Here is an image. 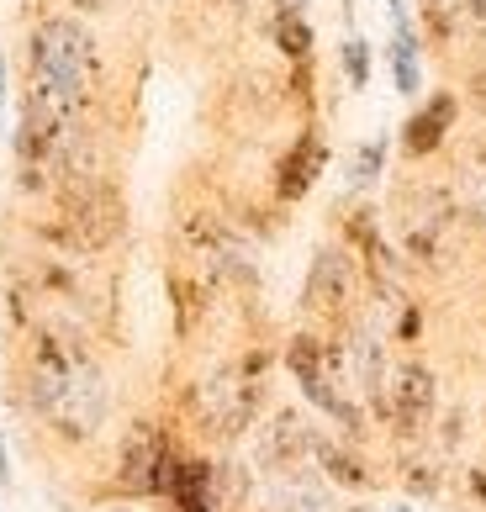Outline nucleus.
<instances>
[{
    "mask_svg": "<svg viewBox=\"0 0 486 512\" xmlns=\"http://www.w3.org/2000/svg\"><path fill=\"white\" fill-rule=\"evenodd\" d=\"M22 375H27L32 412L43 417L59 439L85 444V439L101 433L111 391H106V375L96 365V354L85 349V338H64V333H48V328H32Z\"/></svg>",
    "mask_w": 486,
    "mask_h": 512,
    "instance_id": "obj_1",
    "label": "nucleus"
},
{
    "mask_svg": "<svg viewBox=\"0 0 486 512\" xmlns=\"http://www.w3.org/2000/svg\"><path fill=\"white\" fill-rule=\"evenodd\" d=\"M101 96V43L80 16H43L27 32V122H85Z\"/></svg>",
    "mask_w": 486,
    "mask_h": 512,
    "instance_id": "obj_2",
    "label": "nucleus"
},
{
    "mask_svg": "<svg viewBox=\"0 0 486 512\" xmlns=\"http://www.w3.org/2000/svg\"><path fill=\"white\" fill-rule=\"evenodd\" d=\"M286 370L302 402L312 412H323L344 439H365V407L354 402L349 391V354H344V338L333 333H317V328H302L286 338Z\"/></svg>",
    "mask_w": 486,
    "mask_h": 512,
    "instance_id": "obj_3",
    "label": "nucleus"
},
{
    "mask_svg": "<svg viewBox=\"0 0 486 512\" xmlns=\"http://www.w3.org/2000/svg\"><path fill=\"white\" fill-rule=\"evenodd\" d=\"M265 375H270V354L265 349H249L217 365L207 381H196L185 391V412L201 433L212 439H238V433L254 428V417L265 412Z\"/></svg>",
    "mask_w": 486,
    "mask_h": 512,
    "instance_id": "obj_4",
    "label": "nucleus"
},
{
    "mask_svg": "<svg viewBox=\"0 0 486 512\" xmlns=\"http://www.w3.org/2000/svg\"><path fill=\"white\" fill-rule=\"evenodd\" d=\"M302 317L317 333H349L365 317V275L344 243H317L302 280Z\"/></svg>",
    "mask_w": 486,
    "mask_h": 512,
    "instance_id": "obj_5",
    "label": "nucleus"
},
{
    "mask_svg": "<svg viewBox=\"0 0 486 512\" xmlns=\"http://www.w3.org/2000/svg\"><path fill=\"white\" fill-rule=\"evenodd\" d=\"M175 460H180L175 433L164 423H154V417H138V423H127V433H122L111 486H117L127 502H164V486H170Z\"/></svg>",
    "mask_w": 486,
    "mask_h": 512,
    "instance_id": "obj_6",
    "label": "nucleus"
},
{
    "mask_svg": "<svg viewBox=\"0 0 486 512\" xmlns=\"http://www.w3.org/2000/svg\"><path fill=\"white\" fill-rule=\"evenodd\" d=\"M370 407H376V417L397 433V439H423V433L434 428V412H439V375L428 370L418 354L391 359L381 396Z\"/></svg>",
    "mask_w": 486,
    "mask_h": 512,
    "instance_id": "obj_7",
    "label": "nucleus"
},
{
    "mask_svg": "<svg viewBox=\"0 0 486 512\" xmlns=\"http://www.w3.org/2000/svg\"><path fill=\"white\" fill-rule=\"evenodd\" d=\"M460 90L450 85H439V90H423L418 106L407 111V122L397 127V154L407 164H428V159H439L444 148L455 143V127H460Z\"/></svg>",
    "mask_w": 486,
    "mask_h": 512,
    "instance_id": "obj_8",
    "label": "nucleus"
},
{
    "mask_svg": "<svg viewBox=\"0 0 486 512\" xmlns=\"http://www.w3.org/2000/svg\"><path fill=\"white\" fill-rule=\"evenodd\" d=\"M323 175H328V132L317 122H307V127H296V138L280 148V159L270 164L275 206H302Z\"/></svg>",
    "mask_w": 486,
    "mask_h": 512,
    "instance_id": "obj_9",
    "label": "nucleus"
},
{
    "mask_svg": "<svg viewBox=\"0 0 486 512\" xmlns=\"http://www.w3.org/2000/svg\"><path fill=\"white\" fill-rule=\"evenodd\" d=\"M386 16H391V37H386L391 90H397L402 101H418L423 96V32H418L407 0H386Z\"/></svg>",
    "mask_w": 486,
    "mask_h": 512,
    "instance_id": "obj_10",
    "label": "nucleus"
},
{
    "mask_svg": "<svg viewBox=\"0 0 486 512\" xmlns=\"http://www.w3.org/2000/svg\"><path fill=\"white\" fill-rule=\"evenodd\" d=\"M423 37L439 48H481L486 0H423Z\"/></svg>",
    "mask_w": 486,
    "mask_h": 512,
    "instance_id": "obj_11",
    "label": "nucleus"
},
{
    "mask_svg": "<svg viewBox=\"0 0 486 512\" xmlns=\"http://www.w3.org/2000/svg\"><path fill=\"white\" fill-rule=\"evenodd\" d=\"M164 507L170 512H228L217 497V460L180 449V460L170 470V486H164Z\"/></svg>",
    "mask_w": 486,
    "mask_h": 512,
    "instance_id": "obj_12",
    "label": "nucleus"
},
{
    "mask_svg": "<svg viewBox=\"0 0 486 512\" xmlns=\"http://www.w3.org/2000/svg\"><path fill=\"white\" fill-rule=\"evenodd\" d=\"M450 196L460 206V222L465 233L486 238V138H476L465 154L455 159V175H450Z\"/></svg>",
    "mask_w": 486,
    "mask_h": 512,
    "instance_id": "obj_13",
    "label": "nucleus"
},
{
    "mask_svg": "<svg viewBox=\"0 0 486 512\" xmlns=\"http://www.w3.org/2000/svg\"><path fill=\"white\" fill-rule=\"evenodd\" d=\"M302 6L307 0H275V11H270V43L286 53L291 64H312V53H317L312 16Z\"/></svg>",
    "mask_w": 486,
    "mask_h": 512,
    "instance_id": "obj_14",
    "label": "nucleus"
},
{
    "mask_svg": "<svg viewBox=\"0 0 486 512\" xmlns=\"http://www.w3.org/2000/svg\"><path fill=\"white\" fill-rule=\"evenodd\" d=\"M386 164H391V138H386V132L354 143L349 159H344V185H349V196H370V191H376L381 175H386Z\"/></svg>",
    "mask_w": 486,
    "mask_h": 512,
    "instance_id": "obj_15",
    "label": "nucleus"
},
{
    "mask_svg": "<svg viewBox=\"0 0 486 512\" xmlns=\"http://www.w3.org/2000/svg\"><path fill=\"white\" fill-rule=\"evenodd\" d=\"M339 74H344V85L354 90V96L370 90V74H376V48H370L360 32H349L344 43H339Z\"/></svg>",
    "mask_w": 486,
    "mask_h": 512,
    "instance_id": "obj_16",
    "label": "nucleus"
},
{
    "mask_svg": "<svg viewBox=\"0 0 486 512\" xmlns=\"http://www.w3.org/2000/svg\"><path fill=\"white\" fill-rule=\"evenodd\" d=\"M407 486L423 491V497H439V491H444V476H428V465H407Z\"/></svg>",
    "mask_w": 486,
    "mask_h": 512,
    "instance_id": "obj_17",
    "label": "nucleus"
},
{
    "mask_svg": "<svg viewBox=\"0 0 486 512\" xmlns=\"http://www.w3.org/2000/svg\"><path fill=\"white\" fill-rule=\"evenodd\" d=\"M6 90H11V64L0 59V143H6Z\"/></svg>",
    "mask_w": 486,
    "mask_h": 512,
    "instance_id": "obj_18",
    "label": "nucleus"
},
{
    "mask_svg": "<svg viewBox=\"0 0 486 512\" xmlns=\"http://www.w3.org/2000/svg\"><path fill=\"white\" fill-rule=\"evenodd\" d=\"M0 486H11V449H6V439H0Z\"/></svg>",
    "mask_w": 486,
    "mask_h": 512,
    "instance_id": "obj_19",
    "label": "nucleus"
},
{
    "mask_svg": "<svg viewBox=\"0 0 486 512\" xmlns=\"http://www.w3.org/2000/svg\"><path fill=\"white\" fill-rule=\"evenodd\" d=\"M386 512H423L418 502H397V507H386Z\"/></svg>",
    "mask_w": 486,
    "mask_h": 512,
    "instance_id": "obj_20",
    "label": "nucleus"
},
{
    "mask_svg": "<svg viewBox=\"0 0 486 512\" xmlns=\"http://www.w3.org/2000/svg\"><path fill=\"white\" fill-rule=\"evenodd\" d=\"M59 512H74V507H59Z\"/></svg>",
    "mask_w": 486,
    "mask_h": 512,
    "instance_id": "obj_21",
    "label": "nucleus"
}]
</instances>
